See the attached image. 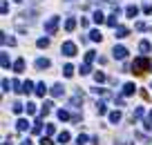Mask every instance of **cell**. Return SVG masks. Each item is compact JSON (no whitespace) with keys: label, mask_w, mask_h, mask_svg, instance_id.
Segmentation results:
<instances>
[{"label":"cell","mask_w":152,"mask_h":145,"mask_svg":"<svg viewBox=\"0 0 152 145\" xmlns=\"http://www.w3.org/2000/svg\"><path fill=\"white\" fill-rule=\"evenodd\" d=\"M94 80H96V83H105V74H103V71H96V74H94Z\"/></svg>","instance_id":"cell-26"},{"label":"cell","mask_w":152,"mask_h":145,"mask_svg":"<svg viewBox=\"0 0 152 145\" xmlns=\"http://www.w3.org/2000/svg\"><path fill=\"white\" fill-rule=\"evenodd\" d=\"M41 145H54V143H51L49 136H43V139H41Z\"/></svg>","instance_id":"cell-32"},{"label":"cell","mask_w":152,"mask_h":145,"mask_svg":"<svg viewBox=\"0 0 152 145\" xmlns=\"http://www.w3.org/2000/svg\"><path fill=\"white\" fill-rule=\"evenodd\" d=\"M145 127H148V130H152V112H150V114H148V120H145Z\"/></svg>","instance_id":"cell-37"},{"label":"cell","mask_w":152,"mask_h":145,"mask_svg":"<svg viewBox=\"0 0 152 145\" xmlns=\"http://www.w3.org/2000/svg\"><path fill=\"white\" fill-rule=\"evenodd\" d=\"M25 110H27V114H36V105H34V103H27Z\"/></svg>","instance_id":"cell-30"},{"label":"cell","mask_w":152,"mask_h":145,"mask_svg":"<svg viewBox=\"0 0 152 145\" xmlns=\"http://www.w3.org/2000/svg\"><path fill=\"white\" fill-rule=\"evenodd\" d=\"M2 45H9V47H14V45H16V38H11V36L2 34Z\"/></svg>","instance_id":"cell-17"},{"label":"cell","mask_w":152,"mask_h":145,"mask_svg":"<svg viewBox=\"0 0 152 145\" xmlns=\"http://www.w3.org/2000/svg\"><path fill=\"white\" fill-rule=\"evenodd\" d=\"M56 29H58V18H49V20L45 22V34H47V36H54Z\"/></svg>","instance_id":"cell-2"},{"label":"cell","mask_w":152,"mask_h":145,"mask_svg":"<svg viewBox=\"0 0 152 145\" xmlns=\"http://www.w3.org/2000/svg\"><path fill=\"white\" fill-rule=\"evenodd\" d=\"M0 63H2V67L7 69V67H9V56H7V54H0Z\"/></svg>","instance_id":"cell-25"},{"label":"cell","mask_w":152,"mask_h":145,"mask_svg":"<svg viewBox=\"0 0 152 145\" xmlns=\"http://www.w3.org/2000/svg\"><path fill=\"white\" fill-rule=\"evenodd\" d=\"M63 74H65L67 78H72V76H74V67H72V65H65V67H63Z\"/></svg>","instance_id":"cell-22"},{"label":"cell","mask_w":152,"mask_h":145,"mask_svg":"<svg viewBox=\"0 0 152 145\" xmlns=\"http://www.w3.org/2000/svg\"><path fill=\"white\" fill-rule=\"evenodd\" d=\"M85 141H87L85 134H78V139H76V145H85Z\"/></svg>","instance_id":"cell-31"},{"label":"cell","mask_w":152,"mask_h":145,"mask_svg":"<svg viewBox=\"0 0 152 145\" xmlns=\"http://www.w3.org/2000/svg\"><path fill=\"white\" fill-rule=\"evenodd\" d=\"M34 92H36V96H45L47 94V85H45V83H38Z\"/></svg>","instance_id":"cell-13"},{"label":"cell","mask_w":152,"mask_h":145,"mask_svg":"<svg viewBox=\"0 0 152 145\" xmlns=\"http://www.w3.org/2000/svg\"><path fill=\"white\" fill-rule=\"evenodd\" d=\"M14 2H22V0H14Z\"/></svg>","instance_id":"cell-41"},{"label":"cell","mask_w":152,"mask_h":145,"mask_svg":"<svg viewBox=\"0 0 152 145\" xmlns=\"http://www.w3.org/2000/svg\"><path fill=\"white\" fill-rule=\"evenodd\" d=\"M92 20H94L96 25H101V22H107V18L101 14V11H94V18H92Z\"/></svg>","instance_id":"cell-14"},{"label":"cell","mask_w":152,"mask_h":145,"mask_svg":"<svg viewBox=\"0 0 152 145\" xmlns=\"http://www.w3.org/2000/svg\"><path fill=\"white\" fill-rule=\"evenodd\" d=\"M31 132H34V134H41V132H43V127H41V123H36V125L31 127Z\"/></svg>","instance_id":"cell-33"},{"label":"cell","mask_w":152,"mask_h":145,"mask_svg":"<svg viewBox=\"0 0 152 145\" xmlns=\"http://www.w3.org/2000/svg\"><path fill=\"white\" fill-rule=\"evenodd\" d=\"M49 65H51V63L47 58H38V60H36V69H47Z\"/></svg>","instance_id":"cell-10"},{"label":"cell","mask_w":152,"mask_h":145,"mask_svg":"<svg viewBox=\"0 0 152 145\" xmlns=\"http://www.w3.org/2000/svg\"><path fill=\"white\" fill-rule=\"evenodd\" d=\"M61 51H63V54H65V56H76V45H74V43H69V40H67V43H63Z\"/></svg>","instance_id":"cell-3"},{"label":"cell","mask_w":152,"mask_h":145,"mask_svg":"<svg viewBox=\"0 0 152 145\" xmlns=\"http://www.w3.org/2000/svg\"><path fill=\"white\" fill-rule=\"evenodd\" d=\"M119 120H121V112H110V123H114V125H117Z\"/></svg>","instance_id":"cell-20"},{"label":"cell","mask_w":152,"mask_h":145,"mask_svg":"<svg viewBox=\"0 0 152 145\" xmlns=\"http://www.w3.org/2000/svg\"><path fill=\"white\" fill-rule=\"evenodd\" d=\"M36 45L41 47V49H45V47H49V38H38V40H36Z\"/></svg>","instance_id":"cell-21"},{"label":"cell","mask_w":152,"mask_h":145,"mask_svg":"<svg viewBox=\"0 0 152 145\" xmlns=\"http://www.w3.org/2000/svg\"><path fill=\"white\" fill-rule=\"evenodd\" d=\"M31 89H34V83H31V80H25V83H22V92H20V94H29Z\"/></svg>","instance_id":"cell-16"},{"label":"cell","mask_w":152,"mask_h":145,"mask_svg":"<svg viewBox=\"0 0 152 145\" xmlns=\"http://www.w3.org/2000/svg\"><path fill=\"white\" fill-rule=\"evenodd\" d=\"M92 71V63H83V67H81V74H90Z\"/></svg>","instance_id":"cell-27"},{"label":"cell","mask_w":152,"mask_h":145,"mask_svg":"<svg viewBox=\"0 0 152 145\" xmlns=\"http://www.w3.org/2000/svg\"><path fill=\"white\" fill-rule=\"evenodd\" d=\"M139 49H141L143 54H148V51L152 49V45H150V40H141V43H139Z\"/></svg>","instance_id":"cell-15"},{"label":"cell","mask_w":152,"mask_h":145,"mask_svg":"<svg viewBox=\"0 0 152 145\" xmlns=\"http://www.w3.org/2000/svg\"><path fill=\"white\" fill-rule=\"evenodd\" d=\"M63 92H65V89H63V85H54V87H51V96H56V98L63 96Z\"/></svg>","instance_id":"cell-18"},{"label":"cell","mask_w":152,"mask_h":145,"mask_svg":"<svg viewBox=\"0 0 152 145\" xmlns=\"http://www.w3.org/2000/svg\"><path fill=\"white\" fill-rule=\"evenodd\" d=\"M92 60H94V51H87L85 54V63H92Z\"/></svg>","instance_id":"cell-35"},{"label":"cell","mask_w":152,"mask_h":145,"mask_svg":"<svg viewBox=\"0 0 152 145\" xmlns=\"http://www.w3.org/2000/svg\"><path fill=\"white\" fill-rule=\"evenodd\" d=\"M22 110H25V105H20V103H14V105H11V112H14V114H20Z\"/></svg>","instance_id":"cell-23"},{"label":"cell","mask_w":152,"mask_h":145,"mask_svg":"<svg viewBox=\"0 0 152 145\" xmlns=\"http://www.w3.org/2000/svg\"><path fill=\"white\" fill-rule=\"evenodd\" d=\"M0 11H2V14H7V11H9V5H7L5 0H2V5H0Z\"/></svg>","instance_id":"cell-38"},{"label":"cell","mask_w":152,"mask_h":145,"mask_svg":"<svg viewBox=\"0 0 152 145\" xmlns=\"http://www.w3.org/2000/svg\"><path fill=\"white\" fill-rule=\"evenodd\" d=\"M112 54H114V58H119V60H123V58H127V49L123 45H119V47H114V51H112Z\"/></svg>","instance_id":"cell-4"},{"label":"cell","mask_w":152,"mask_h":145,"mask_svg":"<svg viewBox=\"0 0 152 145\" xmlns=\"http://www.w3.org/2000/svg\"><path fill=\"white\" fill-rule=\"evenodd\" d=\"M103 2H117V0H103Z\"/></svg>","instance_id":"cell-40"},{"label":"cell","mask_w":152,"mask_h":145,"mask_svg":"<svg viewBox=\"0 0 152 145\" xmlns=\"http://www.w3.org/2000/svg\"><path fill=\"white\" fill-rule=\"evenodd\" d=\"M65 29H67V31H74V29H76V20H74V18H67V20H65Z\"/></svg>","instance_id":"cell-19"},{"label":"cell","mask_w":152,"mask_h":145,"mask_svg":"<svg viewBox=\"0 0 152 145\" xmlns=\"http://www.w3.org/2000/svg\"><path fill=\"white\" fill-rule=\"evenodd\" d=\"M58 118H61V120H67V118H69V112H67V110H58Z\"/></svg>","instance_id":"cell-29"},{"label":"cell","mask_w":152,"mask_h":145,"mask_svg":"<svg viewBox=\"0 0 152 145\" xmlns=\"http://www.w3.org/2000/svg\"><path fill=\"white\" fill-rule=\"evenodd\" d=\"M125 16H127V18H137V16H139V7L137 5H127L125 7Z\"/></svg>","instance_id":"cell-5"},{"label":"cell","mask_w":152,"mask_h":145,"mask_svg":"<svg viewBox=\"0 0 152 145\" xmlns=\"http://www.w3.org/2000/svg\"><path fill=\"white\" fill-rule=\"evenodd\" d=\"M107 25L110 27H119V11H112V14L107 16Z\"/></svg>","instance_id":"cell-6"},{"label":"cell","mask_w":152,"mask_h":145,"mask_svg":"<svg viewBox=\"0 0 152 145\" xmlns=\"http://www.w3.org/2000/svg\"><path fill=\"white\" fill-rule=\"evenodd\" d=\"M150 67H152V63L148 58H137L132 63V74L141 76V74H145V69H150Z\"/></svg>","instance_id":"cell-1"},{"label":"cell","mask_w":152,"mask_h":145,"mask_svg":"<svg viewBox=\"0 0 152 145\" xmlns=\"http://www.w3.org/2000/svg\"><path fill=\"white\" fill-rule=\"evenodd\" d=\"M134 92H137V87H134V83H125V85H123V94H125V96H132V94H134Z\"/></svg>","instance_id":"cell-8"},{"label":"cell","mask_w":152,"mask_h":145,"mask_svg":"<svg viewBox=\"0 0 152 145\" xmlns=\"http://www.w3.org/2000/svg\"><path fill=\"white\" fill-rule=\"evenodd\" d=\"M14 71H18V74H22L25 71V58H18L14 63Z\"/></svg>","instance_id":"cell-7"},{"label":"cell","mask_w":152,"mask_h":145,"mask_svg":"<svg viewBox=\"0 0 152 145\" xmlns=\"http://www.w3.org/2000/svg\"><path fill=\"white\" fill-rule=\"evenodd\" d=\"M27 127H29V120H27V118H20L18 123H16V130H18V132H25Z\"/></svg>","instance_id":"cell-11"},{"label":"cell","mask_w":152,"mask_h":145,"mask_svg":"<svg viewBox=\"0 0 152 145\" xmlns=\"http://www.w3.org/2000/svg\"><path fill=\"white\" fill-rule=\"evenodd\" d=\"M90 40H94V43H101V40H103V34H101L98 29H92V31H90Z\"/></svg>","instance_id":"cell-9"},{"label":"cell","mask_w":152,"mask_h":145,"mask_svg":"<svg viewBox=\"0 0 152 145\" xmlns=\"http://www.w3.org/2000/svg\"><path fill=\"white\" fill-rule=\"evenodd\" d=\"M143 14L150 16V14H152V5H148V2H145V5H143Z\"/></svg>","instance_id":"cell-36"},{"label":"cell","mask_w":152,"mask_h":145,"mask_svg":"<svg viewBox=\"0 0 152 145\" xmlns=\"http://www.w3.org/2000/svg\"><path fill=\"white\" fill-rule=\"evenodd\" d=\"M96 112H98V114H105V112H107V107H105V103H96Z\"/></svg>","instance_id":"cell-28"},{"label":"cell","mask_w":152,"mask_h":145,"mask_svg":"<svg viewBox=\"0 0 152 145\" xmlns=\"http://www.w3.org/2000/svg\"><path fill=\"white\" fill-rule=\"evenodd\" d=\"M114 29H117V38H125V36L130 34V29H127V27H121V25L114 27Z\"/></svg>","instance_id":"cell-12"},{"label":"cell","mask_w":152,"mask_h":145,"mask_svg":"<svg viewBox=\"0 0 152 145\" xmlns=\"http://www.w3.org/2000/svg\"><path fill=\"white\" fill-rule=\"evenodd\" d=\"M20 145H31V141H29V139H27V141H22V143H20Z\"/></svg>","instance_id":"cell-39"},{"label":"cell","mask_w":152,"mask_h":145,"mask_svg":"<svg viewBox=\"0 0 152 145\" xmlns=\"http://www.w3.org/2000/svg\"><path fill=\"white\" fill-rule=\"evenodd\" d=\"M69 141V132H61L58 134V143H67Z\"/></svg>","instance_id":"cell-24"},{"label":"cell","mask_w":152,"mask_h":145,"mask_svg":"<svg viewBox=\"0 0 152 145\" xmlns=\"http://www.w3.org/2000/svg\"><path fill=\"white\" fill-rule=\"evenodd\" d=\"M134 27H137V29H139V31H143V29H150V27H148V25H145V22H137V25H134Z\"/></svg>","instance_id":"cell-34"}]
</instances>
